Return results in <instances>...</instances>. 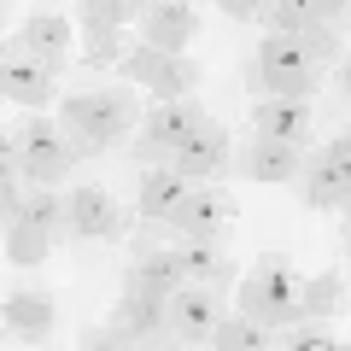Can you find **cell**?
Wrapping results in <instances>:
<instances>
[{
	"label": "cell",
	"instance_id": "4fadbf2b",
	"mask_svg": "<svg viewBox=\"0 0 351 351\" xmlns=\"http://www.w3.org/2000/svg\"><path fill=\"white\" fill-rule=\"evenodd\" d=\"M12 47L36 53L47 71H64V64H71V18H59V12H29L24 24L12 29Z\"/></svg>",
	"mask_w": 351,
	"mask_h": 351
},
{
	"label": "cell",
	"instance_id": "3957f363",
	"mask_svg": "<svg viewBox=\"0 0 351 351\" xmlns=\"http://www.w3.org/2000/svg\"><path fill=\"white\" fill-rule=\"evenodd\" d=\"M258 82L263 94H287V100H311L322 88V59L304 47L299 36H281V29H263L258 41Z\"/></svg>",
	"mask_w": 351,
	"mask_h": 351
},
{
	"label": "cell",
	"instance_id": "52a82bcc",
	"mask_svg": "<svg viewBox=\"0 0 351 351\" xmlns=\"http://www.w3.org/2000/svg\"><path fill=\"white\" fill-rule=\"evenodd\" d=\"M217 322H223V287L193 281V287L170 293V339H182V346H211Z\"/></svg>",
	"mask_w": 351,
	"mask_h": 351
},
{
	"label": "cell",
	"instance_id": "9a60e30c",
	"mask_svg": "<svg viewBox=\"0 0 351 351\" xmlns=\"http://www.w3.org/2000/svg\"><path fill=\"white\" fill-rule=\"evenodd\" d=\"M199 29V12H193L188 0H152L147 12H141V41L147 47H164V53H182Z\"/></svg>",
	"mask_w": 351,
	"mask_h": 351
},
{
	"label": "cell",
	"instance_id": "cb8c5ba5",
	"mask_svg": "<svg viewBox=\"0 0 351 351\" xmlns=\"http://www.w3.org/2000/svg\"><path fill=\"white\" fill-rule=\"evenodd\" d=\"M211 346L217 351H263V346H269V322L234 311V316H223V322L211 328Z\"/></svg>",
	"mask_w": 351,
	"mask_h": 351
},
{
	"label": "cell",
	"instance_id": "ffe728a7",
	"mask_svg": "<svg viewBox=\"0 0 351 351\" xmlns=\"http://www.w3.org/2000/svg\"><path fill=\"white\" fill-rule=\"evenodd\" d=\"M170 246H176V258H182V269H188V281H211V287L234 281V263L211 246V234H176Z\"/></svg>",
	"mask_w": 351,
	"mask_h": 351
},
{
	"label": "cell",
	"instance_id": "277c9868",
	"mask_svg": "<svg viewBox=\"0 0 351 351\" xmlns=\"http://www.w3.org/2000/svg\"><path fill=\"white\" fill-rule=\"evenodd\" d=\"M199 76L205 71L188 53H164V47H147V41L117 59V82H135L147 94H158V100H188L193 88H199Z\"/></svg>",
	"mask_w": 351,
	"mask_h": 351
},
{
	"label": "cell",
	"instance_id": "836d02e7",
	"mask_svg": "<svg viewBox=\"0 0 351 351\" xmlns=\"http://www.w3.org/2000/svg\"><path fill=\"white\" fill-rule=\"evenodd\" d=\"M141 6H152V0H141Z\"/></svg>",
	"mask_w": 351,
	"mask_h": 351
},
{
	"label": "cell",
	"instance_id": "603a6c76",
	"mask_svg": "<svg viewBox=\"0 0 351 351\" xmlns=\"http://www.w3.org/2000/svg\"><path fill=\"white\" fill-rule=\"evenodd\" d=\"M339 304H346V276H339V269H316L311 281H299V322L304 316L328 322Z\"/></svg>",
	"mask_w": 351,
	"mask_h": 351
},
{
	"label": "cell",
	"instance_id": "7402d4cb",
	"mask_svg": "<svg viewBox=\"0 0 351 351\" xmlns=\"http://www.w3.org/2000/svg\"><path fill=\"white\" fill-rule=\"evenodd\" d=\"M0 316H6V328L18 339H47L53 322H59V304H53V293H12Z\"/></svg>",
	"mask_w": 351,
	"mask_h": 351
},
{
	"label": "cell",
	"instance_id": "83f0119b",
	"mask_svg": "<svg viewBox=\"0 0 351 351\" xmlns=\"http://www.w3.org/2000/svg\"><path fill=\"white\" fill-rule=\"evenodd\" d=\"M293 6H299L311 24H328V29H339L351 18V0H293Z\"/></svg>",
	"mask_w": 351,
	"mask_h": 351
},
{
	"label": "cell",
	"instance_id": "6da1fadb",
	"mask_svg": "<svg viewBox=\"0 0 351 351\" xmlns=\"http://www.w3.org/2000/svg\"><path fill=\"white\" fill-rule=\"evenodd\" d=\"M59 123L71 129L88 152H100V147H112V141H129V129L141 123V106L123 88H88V94H64L59 100Z\"/></svg>",
	"mask_w": 351,
	"mask_h": 351
},
{
	"label": "cell",
	"instance_id": "484cf974",
	"mask_svg": "<svg viewBox=\"0 0 351 351\" xmlns=\"http://www.w3.org/2000/svg\"><path fill=\"white\" fill-rule=\"evenodd\" d=\"M18 217H29L36 228L59 234V228H64V199L53 193V182H36V188H24V211H18Z\"/></svg>",
	"mask_w": 351,
	"mask_h": 351
},
{
	"label": "cell",
	"instance_id": "ba28073f",
	"mask_svg": "<svg viewBox=\"0 0 351 351\" xmlns=\"http://www.w3.org/2000/svg\"><path fill=\"white\" fill-rule=\"evenodd\" d=\"M0 94H6L12 106H24V112H41L47 100H59V71H47L36 53H24V47L6 41V59H0Z\"/></svg>",
	"mask_w": 351,
	"mask_h": 351
},
{
	"label": "cell",
	"instance_id": "9c48e42d",
	"mask_svg": "<svg viewBox=\"0 0 351 351\" xmlns=\"http://www.w3.org/2000/svg\"><path fill=\"white\" fill-rule=\"evenodd\" d=\"M64 228H71L76 240H123L129 234V211L106 188H71V199H64Z\"/></svg>",
	"mask_w": 351,
	"mask_h": 351
},
{
	"label": "cell",
	"instance_id": "5b68a950",
	"mask_svg": "<svg viewBox=\"0 0 351 351\" xmlns=\"http://www.w3.org/2000/svg\"><path fill=\"white\" fill-rule=\"evenodd\" d=\"M211 123V112H205L199 100H158L147 117H141V141H135V158H147V164H164L176 147H188L199 129Z\"/></svg>",
	"mask_w": 351,
	"mask_h": 351
},
{
	"label": "cell",
	"instance_id": "2e32d148",
	"mask_svg": "<svg viewBox=\"0 0 351 351\" xmlns=\"http://www.w3.org/2000/svg\"><path fill=\"white\" fill-rule=\"evenodd\" d=\"M252 135H269V141H293V147H304V141H311V100H287V94L258 100V106H252Z\"/></svg>",
	"mask_w": 351,
	"mask_h": 351
},
{
	"label": "cell",
	"instance_id": "8fae6325",
	"mask_svg": "<svg viewBox=\"0 0 351 351\" xmlns=\"http://www.w3.org/2000/svg\"><path fill=\"white\" fill-rule=\"evenodd\" d=\"M164 164H176V170L188 176V182H223V176L234 170V152H228V129H223V123H205L199 135L188 141V147H176Z\"/></svg>",
	"mask_w": 351,
	"mask_h": 351
},
{
	"label": "cell",
	"instance_id": "d6a6232c",
	"mask_svg": "<svg viewBox=\"0 0 351 351\" xmlns=\"http://www.w3.org/2000/svg\"><path fill=\"white\" fill-rule=\"evenodd\" d=\"M339 217H346V252H351V199L339 205Z\"/></svg>",
	"mask_w": 351,
	"mask_h": 351
},
{
	"label": "cell",
	"instance_id": "d4e9b609",
	"mask_svg": "<svg viewBox=\"0 0 351 351\" xmlns=\"http://www.w3.org/2000/svg\"><path fill=\"white\" fill-rule=\"evenodd\" d=\"M47 246H53V234L36 228L29 217H12V223H6V258H12L18 269H36V263L47 258Z\"/></svg>",
	"mask_w": 351,
	"mask_h": 351
},
{
	"label": "cell",
	"instance_id": "5bb4252c",
	"mask_svg": "<svg viewBox=\"0 0 351 351\" xmlns=\"http://www.w3.org/2000/svg\"><path fill=\"white\" fill-rule=\"evenodd\" d=\"M182 281H188V269H182L176 246H141L135 263L123 269V287L129 293H152V299H170Z\"/></svg>",
	"mask_w": 351,
	"mask_h": 351
},
{
	"label": "cell",
	"instance_id": "30bf717a",
	"mask_svg": "<svg viewBox=\"0 0 351 351\" xmlns=\"http://www.w3.org/2000/svg\"><path fill=\"white\" fill-rule=\"evenodd\" d=\"M234 170L246 176V182H269V188H281V182H299V170H304V152L293 147V141H269V135H252L246 147H240Z\"/></svg>",
	"mask_w": 351,
	"mask_h": 351
},
{
	"label": "cell",
	"instance_id": "7c38bea8",
	"mask_svg": "<svg viewBox=\"0 0 351 351\" xmlns=\"http://www.w3.org/2000/svg\"><path fill=\"white\" fill-rule=\"evenodd\" d=\"M228 217H234V199H228L217 182H193V193L176 205L164 223H170V234H217Z\"/></svg>",
	"mask_w": 351,
	"mask_h": 351
},
{
	"label": "cell",
	"instance_id": "1f68e13d",
	"mask_svg": "<svg viewBox=\"0 0 351 351\" xmlns=\"http://www.w3.org/2000/svg\"><path fill=\"white\" fill-rule=\"evenodd\" d=\"M339 88H346V94H351V53H346V59H339Z\"/></svg>",
	"mask_w": 351,
	"mask_h": 351
},
{
	"label": "cell",
	"instance_id": "7a4b0ae2",
	"mask_svg": "<svg viewBox=\"0 0 351 351\" xmlns=\"http://www.w3.org/2000/svg\"><path fill=\"white\" fill-rule=\"evenodd\" d=\"M299 269H293L281 252H269V258H258L240 276V287H234V304L246 316H258V322H269V328H287V322H299Z\"/></svg>",
	"mask_w": 351,
	"mask_h": 351
},
{
	"label": "cell",
	"instance_id": "ac0fdd59",
	"mask_svg": "<svg viewBox=\"0 0 351 351\" xmlns=\"http://www.w3.org/2000/svg\"><path fill=\"white\" fill-rule=\"evenodd\" d=\"M299 199L311 205V211H339V205L351 199V170H339L334 158H304V170H299Z\"/></svg>",
	"mask_w": 351,
	"mask_h": 351
},
{
	"label": "cell",
	"instance_id": "4316f807",
	"mask_svg": "<svg viewBox=\"0 0 351 351\" xmlns=\"http://www.w3.org/2000/svg\"><path fill=\"white\" fill-rule=\"evenodd\" d=\"M281 346H287V351H334V334H328L316 316H304V322H287Z\"/></svg>",
	"mask_w": 351,
	"mask_h": 351
},
{
	"label": "cell",
	"instance_id": "8992f818",
	"mask_svg": "<svg viewBox=\"0 0 351 351\" xmlns=\"http://www.w3.org/2000/svg\"><path fill=\"white\" fill-rule=\"evenodd\" d=\"M71 129L53 123V117H29L24 129H18V164H24L29 182H64L71 176V158L82 147H71Z\"/></svg>",
	"mask_w": 351,
	"mask_h": 351
},
{
	"label": "cell",
	"instance_id": "e0dca14e",
	"mask_svg": "<svg viewBox=\"0 0 351 351\" xmlns=\"http://www.w3.org/2000/svg\"><path fill=\"white\" fill-rule=\"evenodd\" d=\"M188 193H193V182L176 170V164H147V176H141V193H135V217L164 223V217L188 199Z\"/></svg>",
	"mask_w": 351,
	"mask_h": 351
},
{
	"label": "cell",
	"instance_id": "f1b7e54d",
	"mask_svg": "<svg viewBox=\"0 0 351 351\" xmlns=\"http://www.w3.org/2000/svg\"><path fill=\"white\" fill-rule=\"evenodd\" d=\"M82 346L88 351H112V346L123 351V346H135V334H129L123 322H106V328H94V334H82Z\"/></svg>",
	"mask_w": 351,
	"mask_h": 351
},
{
	"label": "cell",
	"instance_id": "f546056e",
	"mask_svg": "<svg viewBox=\"0 0 351 351\" xmlns=\"http://www.w3.org/2000/svg\"><path fill=\"white\" fill-rule=\"evenodd\" d=\"M217 6H223L234 24H252V18H263L269 6H276V0H217Z\"/></svg>",
	"mask_w": 351,
	"mask_h": 351
},
{
	"label": "cell",
	"instance_id": "d6986e66",
	"mask_svg": "<svg viewBox=\"0 0 351 351\" xmlns=\"http://www.w3.org/2000/svg\"><path fill=\"white\" fill-rule=\"evenodd\" d=\"M112 322H123L129 334H135V346L141 339H164V328H170V299H152V293H129L123 287Z\"/></svg>",
	"mask_w": 351,
	"mask_h": 351
},
{
	"label": "cell",
	"instance_id": "4dcf8cb0",
	"mask_svg": "<svg viewBox=\"0 0 351 351\" xmlns=\"http://www.w3.org/2000/svg\"><path fill=\"white\" fill-rule=\"evenodd\" d=\"M322 158H334L339 170H351V129H339L334 141H322Z\"/></svg>",
	"mask_w": 351,
	"mask_h": 351
},
{
	"label": "cell",
	"instance_id": "44dd1931",
	"mask_svg": "<svg viewBox=\"0 0 351 351\" xmlns=\"http://www.w3.org/2000/svg\"><path fill=\"white\" fill-rule=\"evenodd\" d=\"M147 6L141 0H76V24H82V41L94 47V41L106 36H123L129 18H141Z\"/></svg>",
	"mask_w": 351,
	"mask_h": 351
}]
</instances>
